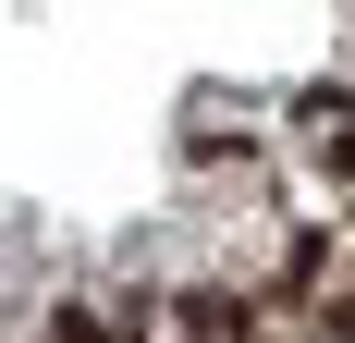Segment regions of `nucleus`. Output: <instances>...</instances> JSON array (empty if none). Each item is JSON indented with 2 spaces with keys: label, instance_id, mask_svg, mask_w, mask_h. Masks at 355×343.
Masks as SVG:
<instances>
[{
  "label": "nucleus",
  "instance_id": "nucleus-1",
  "mask_svg": "<svg viewBox=\"0 0 355 343\" xmlns=\"http://www.w3.org/2000/svg\"><path fill=\"white\" fill-rule=\"evenodd\" d=\"M319 331H331V343H355V294H331V307H319Z\"/></svg>",
  "mask_w": 355,
  "mask_h": 343
}]
</instances>
